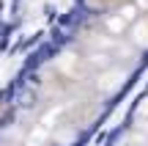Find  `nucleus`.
Segmentation results:
<instances>
[{
	"instance_id": "1",
	"label": "nucleus",
	"mask_w": 148,
	"mask_h": 146,
	"mask_svg": "<svg viewBox=\"0 0 148 146\" xmlns=\"http://www.w3.org/2000/svg\"><path fill=\"white\" fill-rule=\"evenodd\" d=\"M129 44L134 50H148V14H140L129 28Z\"/></svg>"
},
{
	"instance_id": "2",
	"label": "nucleus",
	"mask_w": 148,
	"mask_h": 146,
	"mask_svg": "<svg viewBox=\"0 0 148 146\" xmlns=\"http://www.w3.org/2000/svg\"><path fill=\"white\" fill-rule=\"evenodd\" d=\"M132 3H134L137 11H145V14H148V0H132Z\"/></svg>"
}]
</instances>
